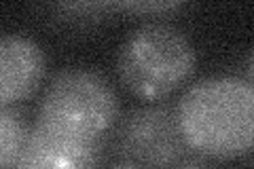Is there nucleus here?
<instances>
[{
	"label": "nucleus",
	"instance_id": "1",
	"mask_svg": "<svg viewBox=\"0 0 254 169\" xmlns=\"http://www.w3.org/2000/svg\"><path fill=\"white\" fill-rule=\"evenodd\" d=\"M176 116L190 152L235 161L254 150V87L237 76H208L182 93Z\"/></svg>",
	"mask_w": 254,
	"mask_h": 169
},
{
	"label": "nucleus",
	"instance_id": "2",
	"mask_svg": "<svg viewBox=\"0 0 254 169\" xmlns=\"http://www.w3.org/2000/svg\"><path fill=\"white\" fill-rule=\"evenodd\" d=\"M195 68L193 40L168 21H148L131 30L117 53L121 85L144 102L170 98L193 78Z\"/></svg>",
	"mask_w": 254,
	"mask_h": 169
},
{
	"label": "nucleus",
	"instance_id": "3",
	"mask_svg": "<svg viewBox=\"0 0 254 169\" xmlns=\"http://www.w3.org/2000/svg\"><path fill=\"white\" fill-rule=\"evenodd\" d=\"M34 123L72 140L102 142L119 123L117 93L100 72L66 68L47 85Z\"/></svg>",
	"mask_w": 254,
	"mask_h": 169
},
{
	"label": "nucleus",
	"instance_id": "4",
	"mask_svg": "<svg viewBox=\"0 0 254 169\" xmlns=\"http://www.w3.org/2000/svg\"><path fill=\"white\" fill-rule=\"evenodd\" d=\"M115 144L125 161L146 169H168L189 157L176 108L157 104L127 112L117 123Z\"/></svg>",
	"mask_w": 254,
	"mask_h": 169
},
{
	"label": "nucleus",
	"instance_id": "5",
	"mask_svg": "<svg viewBox=\"0 0 254 169\" xmlns=\"http://www.w3.org/2000/svg\"><path fill=\"white\" fill-rule=\"evenodd\" d=\"M47 72L45 51L26 34H4L0 40V106H17L32 98Z\"/></svg>",
	"mask_w": 254,
	"mask_h": 169
},
{
	"label": "nucleus",
	"instance_id": "6",
	"mask_svg": "<svg viewBox=\"0 0 254 169\" xmlns=\"http://www.w3.org/2000/svg\"><path fill=\"white\" fill-rule=\"evenodd\" d=\"M102 142H83L32 125L28 146L13 169H98Z\"/></svg>",
	"mask_w": 254,
	"mask_h": 169
},
{
	"label": "nucleus",
	"instance_id": "7",
	"mask_svg": "<svg viewBox=\"0 0 254 169\" xmlns=\"http://www.w3.org/2000/svg\"><path fill=\"white\" fill-rule=\"evenodd\" d=\"M32 125L17 106L0 108V169H13L28 146Z\"/></svg>",
	"mask_w": 254,
	"mask_h": 169
},
{
	"label": "nucleus",
	"instance_id": "8",
	"mask_svg": "<svg viewBox=\"0 0 254 169\" xmlns=\"http://www.w3.org/2000/svg\"><path fill=\"white\" fill-rule=\"evenodd\" d=\"M113 4H60L55 6V11L60 13L62 19L70 23H85L89 19H98L100 13H104Z\"/></svg>",
	"mask_w": 254,
	"mask_h": 169
},
{
	"label": "nucleus",
	"instance_id": "9",
	"mask_svg": "<svg viewBox=\"0 0 254 169\" xmlns=\"http://www.w3.org/2000/svg\"><path fill=\"white\" fill-rule=\"evenodd\" d=\"M182 2H121V4H113V9L119 11H127V13H136V15H161V13H172L180 9Z\"/></svg>",
	"mask_w": 254,
	"mask_h": 169
},
{
	"label": "nucleus",
	"instance_id": "10",
	"mask_svg": "<svg viewBox=\"0 0 254 169\" xmlns=\"http://www.w3.org/2000/svg\"><path fill=\"white\" fill-rule=\"evenodd\" d=\"M168 169H212V167L205 163V159H201V157H185Z\"/></svg>",
	"mask_w": 254,
	"mask_h": 169
},
{
	"label": "nucleus",
	"instance_id": "11",
	"mask_svg": "<svg viewBox=\"0 0 254 169\" xmlns=\"http://www.w3.org/2000/svg\"><path fill=\"white\" fill-rule=\"evenodd\" d=\"M246 80H248V83L254 87V49L250 51V55H248V63H246Z\"/></svg>",
	"mask_w": 254,
	"mask_h": 169
},
{
	"label": "nucleus",
	"instance_id": "12",
	"mask_svg": "<svg viewBox=\"0 0 254 169\" xmlns=\"http://www.w3.org/2000/svg\"><path fill=\"white\" fill-rule=\"evenodd\" d=\"M108 169H146V167L136 165V163H129V161H123V163H117V165L108 167Z\"/></svg>",
	"mask_w": 254,
	"mask_h": 169
}]
</instances>
